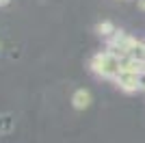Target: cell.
<instances>
[{
  "label": "cell",
  "instance_id": "6da1fadb",
  "mask_svg": "<svg viewBox=\"0 0 145 143\" xmlns=\"http://www.w3.org/2000/svg\"><path fill=\"white\" fill-rule=\"evenodd\" d=\"M89 70L100 78H108V80H115L121 72V59L117 54L108 52V50H102V52H95L89 61Z\"/></svg>",
  "mask_w": 145,
  "mask_h": 143
},
{
  "label": "cell",
  "instance_id": "7a4b0ae2",
  "mask_svg": "<svg viewBox=\"0 0 145 143\" xmlns=\"http://www.w3.org/2000/svg\"><path fill=\"white\" fill-rule=\"evenodd\" d=\"M123 93H137L141 91V80L137 72H119V76L113 80Z\"/></svg>",
  "mask_w": 145,
  "mask_h": 143
},
{
  "label": "cell",
  "instance_id": "3957f363",
  "mask_svg": "<svg viewBox=\"0 0 145 143\" xmlns=\"http://www.w3.org/2000/svg\"><path fill=\"white\" fill-rule=\"evenodd\" d=\"M91 102H93V93H91L89 89H85V87H80V89H76L72 93V106L76 108V111H85V108H89Z\"/></svg>",
  "mask_w": 145,
  "mask_h": 143
},
{
  "label": "cell",
  "instance_id": "277c9868",
  "mask_svg": "<svg viewBox=\"0 0 145 143\" xmlns=\"http://www.w3.org/2000/svg\"><path fill=\"white\" fill-rule=\"evenodd\" d=\"M93 30H95L97 37H102V39H110V37L117 33V26L110 22V20H102V22L95 24V28H93Z\"/></svg>",
  "mask_w": 145,
  "mask_h": 143
},
{
  "label": "cell",
  "instance_id": "5b68a950",
  "mask_svg": "<svg viewBox=\"0 0 145 143\" xmlns=\"http://www.w3.org/2000/svg\"><path fill=\"white\" fill-rule=\"evenodd\" d=\"M15 128V117L11 113H2L0 115V134H11Z\"/></svg>",
  "mask_w": 145,
  "mask_h": 143
},
{
  "label": "cell",
  "instance_id": "8992f818",
  "mask_svg": "<svg viewBox=\"0 0 145 143\" xmlns=\"http://www.w3.org/2000/svg\"><path fill=\"white\" fill-rule=\"evenodd\" d=\"M128 56H132V59H137V61H145V41L137 39V41H134V46L130 48Z\"/></svg>",
  "mask_w": 145,
  "mask_h": 143
},
{
  "label": "cell",
  "instance_id": "52a82bcc",
  "mask_svg": "<svg viewBox=\"0 0 145 143\" xmlns=\"http://www.w3.org/2000/svg\"><path fill=\"white\" fill-rule=\"evenodd\" d=\"M139 80H141V91H145V70L139 74Z\"/></svg>",
  "mask_w": 145,
  "mask_h": 143
},
{
  "label": "cell",
  "instance_id": "ba28073f",
  "mask_svg": "<svg viewBox=\"0 0 145 143\" xmlns=\"http://www.w3.org/2000/svg\"><path fill=\"white\" fill-rule=\"evenodd\" d=\"M137 5H139L141 11H145V0H137Z\"/></svg>",
  "mask_w": 145,
  "mask_h": 143
},
{
  "label": "cell",
  "instance_id": "9c48e42d",
  "mask_svg": "<svg viewBox=\"0 0 145 143\" xmlns=\"http://www.w3.org/2000/svg\"><path fill=\"white\" fill-rule=\"evenodd\" d=\"M5 5H9V0H0V7H5Z\"/></svg>",
  "mask_w": 145,
  "mask_h": 143
}]
</instances>
